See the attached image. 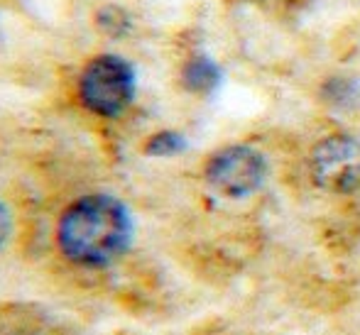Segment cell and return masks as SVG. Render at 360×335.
<instances>
[{
  "label": "cell",
  "instance_id": "6da1fadb",
  "mask_svg": "<svg viewBox=\"0 0 360 335\" xmlns=\"http://www.w3.org/2000/svg\"><path fill=\"white\" fill-rule=\"evenodd\" d=\"M62 255L79 267H108L133 242V218L123 201L110 194L76 199L57 225Z\"/></svg>",
  "mask_w": 360,
  "mask_h": 335
},
{
  "label": "cell",
  "instance_id": "7a4b0ae2",
  "mask_svg": "<svg viewBox=\"0 0 360 335\" xmlns=\"http://www.w3.org/2000/svg\"><path fill=\"white\" fill-rule=\"evenodd\" d=\"M79 98L101 118H118L135 98V69L118 54H101L79 76Z\"/></svg>",
  "mask_w": 360,
  "mask_h": 335
},
{
  "label": "cell",
  "instance_id": "3957f363",
  "mask_svg": "<svg viewBox=\"0 0 360 335\" xmlns=\"http://www.w3.org/2000/svg\"><path fill=\"white\" fill-rule=\"evenodd\" d=\"M206 184L226 199H245L255 194L267 176V162L248 145H231L218 150L206 164Z\"/></svg>",
  "mask_w": 360,
  "mask_h": 335
},
{
  "label": "cell",
  "instance_id": "277c9868",
  "mask_svg": "<svg viewBox=\"0 0 360 335\" xmlns=\"http://www.w3.org/2000/svg\"><path fill=\"white\" fill-rule=\"evenodd\" d=\"M314 176L333 191H351L360 184V145L353 137L336 135L314 150Z\"/></svg>",
  "mask_w": 360,
  "mask_h": 335
},
{
  "label": "cell",
  "instance_id": "5b68a950",
  "mask_svg": "<svg viewBox=\"0 0 360 335\" xmlns=\"http://www.w3.org/2000/svg\"><path fill=\"white\" fill-rule=\"evenodd\" d=\"M221 76L223 74L214 59L204 57V54H196L181 69V84L191 93H211L221 84Z\"/></svg>",
  "mask_w": 360,
  "mask_h": 335
},
{
  "label": "cell",
  "instance_id": "8992f818",
  "mask_svg": "<svg viewBox=\"0 0 360 335\" xmlns=\"http://www.w3.org/2000/svg\"><path fill=\"white\" fill-rule=\"evenodd\" d=\"M186 150L184 135L174 133V130H162L155 133L145 142V155L147 157H176L179 152Z\"/></svg>",
  "mask_w": 360,
  "mask_h": 335
},
{
  "label": "cell",
  "instance_id": "52a82bcc",
  "mask_svg": "<svg viewBox=\"0 0 360 335\" xmlns=\"http://www.w3.org/2000/svg\"><path fill=\"white\" fill-rule=\"evenodd\" d=\"M10 230H13V218H10V211L5 208V203L0 201V247L10 237Z\"/></svg>",
  "mask_w": 360,
  "mask_h": 335
}]
</instances>
